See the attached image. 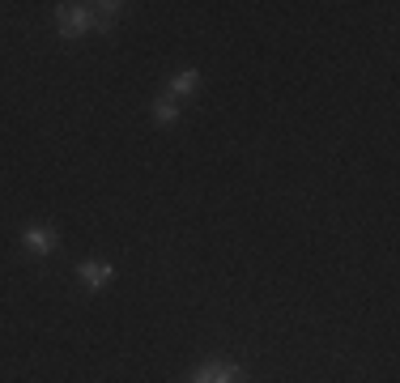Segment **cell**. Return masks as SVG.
I'll use <instances>...</instances> for the list:
<instances>
[{"instance_id":"6da1fadb","label":"cell","mask_w":400,"mask_h":383,"mask_svg":"<svg viewBox=\"0 0 400 383\" xmlns=\"http://www.w3.org/2000/svg\"><path fill=\"white\" fill-rule=\"evenodd\" d=\"M192 383H247V375L239 367H226V362H209L205 371H196Z\"/></svg>"},{"instance_id":"5b68a950","label":"cell","mask_w":400,"mask_h":383,"mask_svg":"<svg viewBox=\"0 0 400 383\" xmlns=\"http://www.w3.org/2000/svg\"><path fill=\"white\" fill-rule=\"evenodd\" d=\"M153 115H158L162 124H175V115H179V111H175V102H171V98H158V102H153Z\"/></svg>"},{"instance_id":"3957f363","label":"cell","mask_w":400,"mask_h":383,"mask_svg":"<svg viewBox=\"0 0 400 383\" xmlns=\"http://www.w3.org/2000/svg\"><path fill=\"white\" fill-rule=\"evenodd\" d=\"M26 243H30L34 252H51V247H55V230H47V226H30V230H26Z\"/></svg>"},{"instance_id":"7a4b0ae2","label":"cell","mask_w":400,"mask_h":383,"mask_svg":"<svg viewBox=\"0 0 400 383\" xmlns=\"http://www.w3.org/2000/svg\"><path fill=\"white\" fill-rule=\"evenodd\" d=\"M85 4H64L60 9V34H68V38H77L81 30H85Z\"/></svg>"},{"instance_id":"8992f818","label":"cell","mask_w":400,"mask_h":383,"mask_svg":"<svg viewBox=\"0 0 400 383\" xmlns=\"http://www.w3.org/2000/svg\"><path fill=\"white\" fill-rule=\"evenodd\" d=\"M171 90H175V94H188V90H196V72H192V68H188V72H179V77L171 81Z\"/></svg>"},{"instance_id":"277c9868","label":"cell","mask_w":400,"mask_h":383,"mask_svg":"<svg viewBox=\"0 0 400 383\" xmlns=\"http://www.w3.org/2000/svg\"><path fill=\"white\" fill-rule=\"evenodd\" d=\"M107 277H111V269H107V264H98V260H90V264H81V281H85L90 290H98V286H107Z\"/></svg>"}]
</instances>
